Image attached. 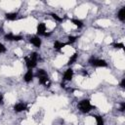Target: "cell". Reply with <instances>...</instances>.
I'll list each match as a JSON object with an SVG mask.
<instances>
[{
  "label": "cell",
  "mask_w": 125,
  "mask_h": 125,
  "mask_svg": "<svg viewBox=\"0 0 125 125\" xmlns=\"http://www.w3.org/2000/svg\"><path fill=\"white\" fill-rule=\"evenodd\" d=\"M37 78H38V82L41 85H44L45 87H50L51 82H50V78L48 76V73L45 69L43 68H39L36 72V74H34Z\"/></svg>",
  "instance_id": "6da1fadb"
},
{
  "label": "cell",
  "mask_w": 125,
  "mask_h": 125,
  "mask_svg": "<svg viewBox=\"0 0 125 125\" xmlns=\"http://www.w3.org/2000/svg\"><path fill=\"white\" fill-rule=\"evenodd\" d=\"M77 107H78L79 111H81L82 113H88V112H90L93 108H95L96 106L91 104L90 100L84 99V100H81L80 102H78Z\"/></svg>",
  "instance_id": "7a4b0ae2"
},
{
  "label": "cell",
  "mask_w": 125,
  "mask_h": 125,
  "mask_svg": "<svg viewBox=\"0 0 125 125\" xmlns=\"http://www.w3.org/2000/svg\"><path fill=\"white\" fill-rule=\"evenodd\" d=\"M38 53L36 52H32L28 57L24 58L25 61V65L27 67V69H33L36 67L37 65V61H38Z\"/></svg>",
  "instance_id": "3957f363"
},
{
  "label": "cell",
  "mask_w": 125,
  "mask_h": 125,
  "mask_svg": "<svg viewBox=\"0 0 125 125\" xmlns=\"http://www.w3.org/2000/svg\"><path fill=\"white\" fill-rule=\"evenodd\" d=\"M89 64L91 66H94V67H106L107 66V62L103 60V59H97L95 57H91L88 61Z\"/></svg>",
  "instance_id": "277c9868"
},
{
  "label": "cell",
  "mask_w": 125,
  "mask_h": 125,
  "mask_svg": "<svg viewBox=\"0 0 125 125\" xmlns=\"http://www.w3.org/2000/svg\"><path fill=\"white\" fill-rule=\"evenodd\" d=\"M4 39L6 41H16V42H18V41L22 40V36L18 35V34H14L12 32H9V33H6L4 35Z\"/></svg>",
  "instance_id": "5b68a950"
},
{
  "label": "cell",
  "mask_w": 125,
  "mask_h": 125,
  "mask_svg": "<svg viewBox=\"0 0 125 125\" xmlns=\"http://www.w3.org/2000/svg\"><path fill=\"white\" fill-rule=\"evenodd\" d=\"M47 32V26L45 22H39L36 26V33L37 36H44V34Z\"/></svg>",
  "instance_id": "8992f818"
},
{
  "label": "cell",
  "mask_w": 125,
  "mask_h": 125,
  "mask_svg": "<svg viewBox=\"0 0 125 125\" xmlns=\"http://www.w3.org/2000/svg\"><path fill=\"white\" fill-rule=\"evenodd\" d=\"M14 110L16 111V112H22V111H24L25 109H27V106H26V104H24V103H22V102H19V103H17V104H14Z\"/></svg>",
  "instance_id": "52a82bcc"
},
{
  "label": "cell",
  "mask_w": 125,
  "mask_h": 125,
  "mask_svg": "<svg viewBox=\"0 0 125 125\" xmlns=\"http://www.w3.org/2000/svg\"><path fill=\"white\" fill-rule=\"evenodd\" d=\"M73 74H74L73 69H72L71 67H68V68L64 71V73H63V76H62L63 81H70V80L72 79V77H73Z\"/></svg>",
  "instance_id": "ba28073f"
},
{
  "label": "cell",
  "mask_w": 125,
  "mask_h": 125,
  "mask_svg": "<svg viewBox=\"0 0 125 125\" xmlns=\"http://www.w3.org/2000/svg\"><path fill=\"white\" fill-rule=\"evenodd\" d=\"M34 73H33V70L32 69H27V71L24 73V75H23V80H24V82H26V83H29V82H31L32 80H33V78H34Z\"/></svg>",
  "instance_id": "9c48e42d"
},
{
  "label": "cell",
  "mask_w": 125,
  "mask_h": 125,
  "mask_svg": "<svg viewBox=\"0 0 125 125\" xmlns=\"http://www.w3.org/2000/svg\"><path fill=\"white\" fill-rule=\"evenodd\" d=\"M29 42L34 47H36V48H40L41 45H42V40H41V38L39 36H33V37H31L29 39Z\"/></svg>",
  "instance_id": "30bf717a"
},
{
  "label": "cell",
  "mask_w": 125,
  "mask_h": 125,
  "mask_svg": "<svg viewBox=\"0 0 125 125\" xmlns=\"http://www.w3.org/2000/svg\"><path fill=\"white\" fill-rule=\"evenodd\" d=\"M5 18H6V20L11 21H16V20L18 19V13H16V12H9V13H6V14H5Z\"/></svg>",
  "instance_id": "8fae6325"
},
{
  "label": "cell",
  "mask_w": 125,
  "mask_h": 125,
  "mask_svg": "<svg viewBox=\"0 0 125 125\" xmlns=\"http://www.w3.org/2000/svg\"><path fill=\"white\" fill-rule=\"evenodd\" d=\"M65 46H67V44L64 43V42H62V41L57 40V41L54 42V48H55V50L61 51V50H62L63 47H65Z\"/></svg>",
  "instance_id": "7c38bea8"
},
{
  "label": "cell",
  "mask_w": 125,
  "mask_h": 125,
  "mask_svg": "<svg viewBox=\"0 0 125 125\" xmlns=\"http://www.w3.org/2000/svg\"><path fill=\"white\" fill-rule=\"evenodd\" d=\"M117 18L119 19V21H125V7H122L118 13H117Z\"/></svg>",
  "instance_id": "4fadbf2b"
},
{
  "label": "cell",
  "mask_w": 125,
  "mask_h": 125,
  "mask_svg": "<svg viewBox=\"0 0 125 125\" xmlns=\"http://www.w3.org/2000/svg\"><path fill=\"white\" fill-rule=\"evenodd\" d=\"M70 21H71L76 27H78V28H81V27H83V25H84L83 21H82L81 20H79V19H71Z\"/></svg>",
  "instance_id": "5bb4252c"
},
{
  "label": "cell",
  "mask_w": 125,
  "mask_h": 125,
  "mask_svg": "<svg viewBox=\"0 0 125 125\" xmlns=\"http://www.w3.org/2000/svg\"><path fill=\"white\" fill-rule=\"evenodd\" d=\"M78 56H79L78 53H74V54L69 58V60H68V62H67V64H68V65H71V64H73L74 62H76V61H77V59H78Z\"/></svg>",
  "instance_id": "9a60e30c"
},
{
  "label": "cell",
  "mask_w": 125,
  "mask_h": 125,
  "mask_svg": "<svg viewBox=\"0 0 125 125\" xmlns=\"http://www.w3.org/2000/svg\"><path fill=\"white\" fill-rule=\"evenodd\" d=\"M94 118L97 122V125H104V118L101 116V115H97L95 114L94 115Z\"/></svg>",
  "instance_id": "2e32d148"
},
{
  "label": "cell",
  "mask_w": 125,
  "mask_h": 125,
  "mask_svg": "<svg viewBox=\"0 0 125 125\" xmlns=\"http://www.w3.org/2000/svg\"><path fill=\"white\" fill-rule=\"evenodd\" d=\"M50 15H51V17H52L56 21H59V22L62 21V17H60V16H58L57 14H55V13H51Z\"/></svg>",
  "instance_id": "e0dca14e"
},
{
  "label": "cell",
  "mask_w": 125,
  "mask_h": 125,
  "mask_svg": "<svg viewBox=\"0 0 125 125\" xmlns=\"http://www.w3.org/2000/svg\"><path fill=\"white\" fill-rule=\"evenodd\" d=\"M78 37L77 36H72V35H70V36H68V41L66 42V44L67 45H70V44H73L75 41H76V39H77Z\"/></svg>",
  "instance_id": "ac0fdd59"
},
{
  "label": "cell",
  "mask_w": 125,
  "mask_h": 125,
  "mask_svg": "<svg viewBox=\"0 0 125 125\" xmlns=\"http://www.w3.org/2000/svg\"><path fill=\"white\" fill-rule=\"evenodd\" d=\"M113 47L115 49H123L124 48V44L122 42H120V43H114L113 44Z\"/></svg>",
  "instance_id": "d6986e66"
},
{
  "label": "cell",
  "mask_w": 125,
  "mask_h": 125,
  "mask_svg": "<svg viewBox=\"0 0 125 125\" xmlns=\"http://www.w3.org/2000/svg\"><path fill=\"white\" fill-rule=\"evenodd\" d=\"M5 52H6V47H5V45L2 44V43H0V54H3V53H5Z\"/></svg>",
  "instance_id": "ffe728a7"
},
{
  "label": "cell",
  "mask_w": 125,
  "mask_h": 125,
  "mask_svg": "<svg viewBox=\"0 0 125 125\" xmlns=\"http://www.w3.org/2000/svg\"><path fill=\"white\" fill-rule=\"evenodd\" d=\"M119 111H121V112H123L124 110H125V103L124 102H122L121 104H120V106H119Z\"/></svg>",
  "instance_id": "44dd1931"
},
{
  "label": "cell",
  "mask_w": 125,
  "mask_h": 125,
  "mask_svg": "<svg viewBox=\"0 0 125 125\" xmlns=\"http://www.w3.org/2000/svg\"><path fill=\"white\" fill-rule=\"evenodd\" d=\"M4 104V97H3V94L0 92V105H3Z\"/></svg>",
  "instance_id": "7402d4cb"
},
{
  "label": "cell",
  "mask_w": 125,
  "mask_h": 125,
  "mask_svg": "<svg viewBox=\"0 0 125 125\" xmlns=\"http://www.w3.org/2000/svg\"><path fill=\"white\" fill-rule=\"evenodd\" d=\"M120 86H121L122 88L125 87V78H123V79L121 80V82H120Z\"/></svg>",
  "instance_id": "603a6c76"
}]
</instances>
